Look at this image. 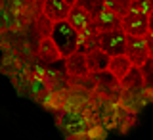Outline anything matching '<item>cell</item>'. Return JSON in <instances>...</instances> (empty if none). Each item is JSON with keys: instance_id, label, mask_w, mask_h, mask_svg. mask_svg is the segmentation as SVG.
<instances>
[{"instance_id": "5", "label": "cell", "mask_w": 153, "mask_h": 140, "mask_svg": "<svg viewBox=\"0 0 153 140\" xmlns=\"http://www.w3.org/2000/svg\"><path fill=\"white\" fill-rule=\"evenodd\" d=\"M92 16H90L86 10H82L80 6H71L69 8V13H67L65 21L69 23L75 31H79L80 35H88V33H98L96 29L92 27Z\"/></svg>"}, {"instance_id": "9", "label": "cell", "mask_w": 153, "mask_h": 140, "mask_svg": "<svg viewBox=\"0 0 153 140\" xmlns=\"http://www.w3.org/2000/svg\"><path fill=\"white\" fill-rule=\"evenodd\" d=\"M65 60V69L71 77H86L88 73V67H86V58L82 50H76L71 56L63 58Z\"/></svg>"}, {"instance_id": "12", "label": "cell", "mask_w": 153, "mask_h": 140, "mask_svg": "<svg viewBox=\"0 0 153 140\" xmlns=\"http://www.w3.org/2000/svg\"><path fill=\"white\" fill-rule=\"evenodd\" d=\"M103 8L117 17H124L130 12V0H103Z\"/></svg>"}, {"instance_id": "1", "label": "cell", "mask_w": 153, "mask_h": 140, "mask_svg": "<svg viewBox=\"0 0 153 140\" xmlns=\"http://www.w3.org/2000/svg\"><path fill=\"white\" fill-rule=\"evenodd\" d=\"M50 38L54 40V44H56L57 50H59L61 58H67V56L73 54V52H76L79 50V44H80V33L75 31L65 19L63 21L52 23Z\"/></svg>"}, {"instance_id": "3", "label": "cell", "mask_w": 153, "mask_h": 140, "mask_svg": "<svg viewBox=\"0 0 153 140\" xmlns=\"http://www.w3.org/2000/svg\"><path fill=\"white\" fill-rule=\"evenodd\" d=\"M121 29L126 37H146L149 33V16L130 10L124 17H121Z\"/></svg>"}, {"instance_id": "6", "label": "cell", "mask_w": 153, "mask_h": 140, "mask_svg": "<svg viewBox=\"0 0 153 140\" xmlns=\"http://www.w3.org/2000/svg\"><path fill=\"white\" fill-rule=\"evenodd\" d=\"M86 58V67H88V73H103L107 71V64H109V56L102 52L98 46L90 48L84 52Z\"/></svg>"}, {"instance_id": "15", "label": "cell", "mask_w": 153, "mask_h": 140, "mask_svg": "<svg viewBox=\"0 0 153 140\" xmlns=\"http://www.w3.org/2000/svg\"><path fill=\"white\" fill-rule=\"evenodd\" d=\"M38 29H40V35L42 37H50V33H52V21L48 17L40 16V17H38Z\"/></svg>"}, {"instance_id": "13", "label": "cell", "mask_w": 153, "mask_h": 140, "mask_svg": "<svg viewBox=\"0 0 153 140\" xmlns=\"http://www.w3.org/2000/svg\"><path fill=\"white\" fill-rule=\"evenodd\" d=\"M75 4H76V6H80L82 10H86L92 17H96L103 10V0H76Z\"/></svg>"}, {"instance_id": "14", "label": "cell", "mask_w": 153, "mask_h": 140, "mask_svg": "<svg viewBox=\"0 0 153 140\" xmlns=\"http://www.w3.org/2000/svg\"><path fill=\"white\" fill-rule=\"evenodd\" d=\"M130 10L149 16L153 12V0H130Z\"/></svg>"}, {"instance_id": "7", "label": "cell", "mask_w": 153, "mask_h": 140, "mask_svg": "<svg viewBox=\"0 0 153 140\" xmlns=\"http://www.w3.org/2000/svg\"><path fill=\"white\" fill-rule=\"evenodd\" d=\"M132 67L134 65L130 64V60H128L124 54L111 56V58H109V64H107V73L111 75L115 81H123V79L128 77V73H130Z\"/></svg>"}, {"instance_id": "16", "label": "cell", "mask_w": 153, "mask_h": 140, "mask_svg": "<svg viewBox=\"0 0 153 140\" xmlns=\"http://www.w3.org/2000/svg\"><path fill=\"white\" fill-rule=\"evenodd\" d=\"M63 2H65V4H67V6H69V8H71V6H75V2H76V0H63Z\"/></svg>"}, {"instance_id": "8", "label": "cell", "mask_w": 153, "mask_h": 140, "mask_svg": "<svg viewBox=\"0 0 153 140\" xmlns=\"http://www.w3.org/2000/svg\"><path fill=\"white\" fill-rule=\"evenodd\" d=\"M69 13V6L63 0H44L42 2V16L48 17L52 23L56 21H63Z\"/></svg>"}, {"instance_id": "4", "label": "cell", "mask_w": 153, "mask_h": 140, "mask_svg": "<svg viewBox=\"0 0 153 140\" xmlns=\"http://www.w3.org/2000/svg\"><path fill=\"white\" fill-rule=\"evenodd\" d=\"M124 56L130 60L134 67H140L149 60V48H147L146 37H126V48H124Z\"/></svg>"}, {"instance_id": "11", "label": "cell", "mask_w": 153, "mask_h": 140, "mask_svg": "<svg viewBox=\"0 0 153 140\" xmlns=\"http://www.w3.org/2000/svg\"><path fill=\"white\" fill-rule=\"evenodd\" d=\"M38 56H40L42 61H48V64L61 60L59 50L56 48L54 40H52L50 37H42V38H40V44H38Z\"/></svg>"}, {"instance_id": "2", "label": "cell", "mask_w": 153, "mask_h": 140, "mask_svg": "<svg viewBox=\"0 0 153 140\" xmlns=\"http://www.w3.org/2000/svg\"><path fill=\"white\" fill-rule=\"evenodd\" d=\"M98 48L102 52H105L109 58L111 56H119L124 54V48H126V35L121 27L113 29V31H102L98 33Z\"/></svg>"}, {"instance_id": "10", "label": "cell", "mask_w": 153, "mask_h": 140, "mask_svg": "<svg viewBox=\"0 0 153 140\" xmlns=\"http://www.w3.org/2000/svg\"><path fill=\"white\" fill-rule=\"evenodd\" d=\"M92 27L98 33H102V31H113V29L121 27V17H117L115 13H111L109 10L103 8L102 12L92 19Z\"/></svg>"}]
</instances>
